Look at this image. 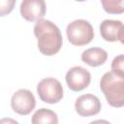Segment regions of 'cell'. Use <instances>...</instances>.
I'll return each instance as SVG.
<instances>
[{
  "mask_svg": "<svg viewBox=\"0 0 124 124\" xmlns=\"http://www.w3.org/2000/svg\"><path fill=\"white\" fill-rule=\"evenodd\" d=\"M65 79L68 87L72 91L79 92L89 85L91 81V75L83 67L75 66L66 73Z\"/></svg>",
  "mask_w": 124,
  "mask_h": 124,
  "instance_id": "8992f818",
  "label": "cell"
},
{
  "mask_svg": "<svg viewBox=\"0 0 124 124\" xmlns=\"http://www.w3.org/2000/svg\"><path fill=\"white\" fill-rule=\"evenodd\" d=\"M100 87L111 107L121 108L124 106V77L107 72L101 78Z\"/></svg>",
  "mask_w": 124,
  "mask_h": 124,
  "instance_id": "7a4b0ae2",
  "label": "cell"
},
{
  "mask_svg": "<svg viewBox=\"0 0 124 124\" xmlns=\"http://www.w3.org/2000/svg\"><path fill=\"white\" fill-rule=\"evenodd\" d=\"M35 97L28 89H18L12 96L11 107L13 110L19 115H28L35 108Z\"/></svg>",
  "mask_w": 124,
  "mask_h": 124,
  "instance_id": "5b68a950",
  "label": "cell"
},
{
  "mask_svg": "<svg viewBox=\"0 0 124 124\" xmlns=\"http://www.w3.org/2000/svg\"><path fill=\"white\" fill-rule=\"evenodd\" d=\"M37 93L44 103L56 104L63 98V87L60 81L53 78H46L37 85Z\"/></svg>",
  "mask_w": 124,
  "mask_h": 124,
  "instance_id": "277c9868",
  "label": "cell"
},
{
  "mask_svg": "<svg viewBox=\"0 0 124 124\" xmlns=\"http://www.w3.org/2000/svg\"><path fill=\"white\" fill-rule=\"evenodd\" d=\"M103 9L110 15H120L124 12V0H101Z\"/></svg>",
  "mask_w": 124,
  "mask_h": 124,
  "instance_id": "7c38bea8",
  "label": "cell"
},
{
  "mask_svg": "<svg viewBox=\"0 0 124 124\" xmlns=\"http://www.w3.org/2000/svg\"><path fill=\"white\" fill-rule=\"evenodd\" d=\"M108 59V53L101 47H91L84 50L81 54V60L90 67L103 65Z\"/></svg>",
  "mask_w": 124,
  "mask_h": 124,
  "instance_id": "30bf717a",
  "label": "cell"
},
{
  "mask_svg": "<svg viewBox=\"0 0 124 124\" xmlns=\"http://www.w3.org/2000/svg\"><path fill=\"white\" fill-rule=\"evenodd\" d=\"M111 72L115 75L124 77V55L120 54L116 56L111 63Z\"/></svg>",
  "mask_w": 124,
  "mask_h": 124,
  "instance_id": "4fadbf2b",
  "label": "cell"
},
{
  "mask_svg": "<svg viewBox=\"0 0 124 124\" xmlns=\"http://www.w3.org/2000/svg\"><path fill=\"white\" fill-rule=\"evenodd\" d=\"M46 11L45 0H22L20 4L21 16L30 22L43 18L46 15Z\"/></svg>",
  "mask_w": 124,
  "mask_h": 124,
  "instance_id": "ba28073f",
  "label": "cell"
},
{
  "mask_svg": "<svg viewBox=\"0 0 124 124\" xmlns=\"http://www.w3.org/2000/svg\"><path fill=\"white\" fill-rule=\"evenodd\" d=\"M16 0H0V16L9 15L15 8Z\"/></svg>",
  "mask_w": 124,
  "mask_h": 124,
  "instance_id": "5bb4252c",
  "label": "cell"
},
{
  "mask_svg": "<svg viewBox=\"0 0 124 124\" xmlns=\"http://www.w3.org/2000/svg\"><path fill=\"white\" fill-rule=\"evenodd\" d=\"M102 108L101 102L93 94H83L79 96L76 103H75V108L78 114L80 116H93L100 112Z\"/></svg>",
  "mask_w": 124,
  "mask_h": 124,
  "instance_id": "52a82bcc",
  "label": "cell"
},
{
  "mask_svg": "<svg viewBox=\"0 0 124 124\" xmlns=\"http://www.w3.org/2000/svg\"><path fill=\"white\" fill-rule=\"evenodd\" d=\"M76 1H78V2H83V1H86V0H76Z\"/></svg>",
  "mask_w": 124,
  "mask_h": 124,
  "instance_id": "9a60e30c",
  "label": "cell"
},
{
  "mask_svg": "<svg viewBox=\"0 0 124 124\" xmlns=\"http://www.w3.org/2000/svg\"><path fill=\"white\" fill-rule=\"evenodd\" d=\"M66 34L69 42L74 46H85L94 38L92 25L84 19H76L69 23L66 28Z\"/></svg>",
  "mask_w": 124,
  "mask_h": 124,
  "instance_id": "3957f363",
  "label": "cell"
},
{
  "mask_svg": "<svg viewBox=\"0 0 124 124\" xmlns=\"http://www.w3.org/2000/svg\"><path fill=\"white\" fill-rule=\"evenodd\" d=\"M34 34L40 52L46 56L56 54L62 47L63 38L59 28L50 20L41 18L34 25Z\"/></svg>",
  "mask_w": 124,
  "mask_h": 124,
  "instance_id": "6da1fadb",
  "label": "cell"
},
{
  "mask_svg": "<svg viewBox=\"0 0 124 124\" xmlns=\"http://www.w3.org/2000/svg\"><path fill=\"white\" fill-rule=\"evenodd\" d=\"M100 33L102 38L107 42L119 41L123 44L124 38V27L120 20L105 19L100 24Z\"/></svg>",
  "mask_w": 124,
  "mask_h": 124,
  "instance_id": "9c48e42d",
  "label": "cell"
},
{
  "mask_svg": "<svg viewBox=\"0 0 124 124\" xmlns=\"http://www.w3.org/2000/svg\"><path fill=\"white\" fill-rule=\"evenodd\" d=\"M32 123L33 124H41V123H58V117L57 114L48 108H40L35 111V113L32 116Z\"/></svg>",
  "mask_w": 124,
  "mask_h": 124,
  "instance_id": "8fae6325",
  "label": "cell"
}]
</instances>
